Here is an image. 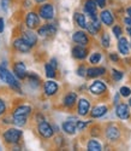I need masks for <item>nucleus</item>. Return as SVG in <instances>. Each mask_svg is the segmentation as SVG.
<instances>
[{
    "mask_svg": "<svg viewBox=\"0 0 131 151\" xmlns=\"http://www.w3.org/2000/svg\"><path fill=\"white\" fill-rule=\"evenodd\" d=\"M129 105L131 106V96H130V99H129Z\"/></svg>",
    "mask_w": 131,
    "mask_h": 151,
    "instance_id": "obj_49",
    "label": "nucleus"
},
{
    "mask_svg": "<svg viewBox=\"0 0 131 151\" xmlns=\"http://www.w3.org/2000/svg\"><path fill=\"white\" fill-rule=\"evenodd\" d=\"M87 149L90 150V151H101L102 145L96 139H89V142L87 143Z\"/></svg>",
    "mask_w": 131,
    "mask_h": 151,
    "instance_id": "obj_29",
    "label": "nucleus"
},
{
    "mask_svg": "<svg viewBox=\"0 0 131 151\" xmlns=\"http://www.w3.org/2000/svg\"><path fill=\"white\" fill-rule=\"evenodd\" d=\"M76 120L73 119L72 121L71 120H68V121H65V122H63V126H61V128H63V131L66 133V134H69V135H73L76 132H77V127H76Z\"/></svg>",
    "mask_w": 131,
    "mask_h": 151,
    "instance_id": "obj_22",
    "label": "nucleus"
},
{
    "mask_svg": "<svg viewBox=\"0 0 131 151\" xmlns=\"http://www.w3.org/2000/svg\"><path fill=\"white\" fill-rule=\"evenodd\" d=\"M105 134H106L107 139L111 142H117L120 138V131L114 124H110L106 128V131H105Z\"/></svg>",
    "mask_w": 131,
    "mask_h": 151,
    "instance_id": "obj_16",
    "label": "nucleus"
},
{
    "mask_svg": "<svg viewBox=\"0 0 131 151\" xmlns=\"http://www.w3.org/2000/svg\"><path fill=\"white\" fill-rule=\"evenodd\" d=\"M0 80L1 82H4L5 85H7L10 87V90H12L16 93L22 94V85L19 82V80L16 78V75L14 74V71H10V69L7 68V63L3 62L0 63Z\"/></svg>",
    "mask_w": 131,
    "mask_h": 151,
    "instance_id": "obj_1",
    "label": "nucleus"
},
{
    "mask_svg": "<svg viewBox=\"0 0 131 151\" xmlns=\"http://www.w3.org/2000/svg\"><path fill=\"white\" fill-rule=\"evenodd\" d=\"M126 15H127L129 17H131V6H129V7L126 9Z\"/></svg>",
    "mask_w": 131,
    "mask_h": 151,
    "instance_id": "obj_46",
    "label": "nucleus"
},
{
    "mask_svg": "<svg viewBox=\"0 0 131 151\" xmlns=\"http://www.w3.org/2000/svg\"><path fill=\"white\" fill-rule=\"evenodd\" d=\"M101 45L103 48H108L111 46V37L107 33H102L101 35Z\"/></svg>",
    "mask_w": 131,
    "mask_h": 151,
    "instance_id": "obj_31",
    "label": "nucleus"
},
{
    "mask_svg": "<svg viewBox=\"0 0 131 151\" xmlns=\"http://www.w3.org/2000/svg\"><path fill=\"white\" fill-rule=\"evenodd\" d=\"M107 91V86L103 81L101 80H95L93 83L89 86V92L94 96H100L103 94L105 92Z\"/></svg>",
    "mask_w": 131,
    "mask_h": 151,
    "instance_id": "obj_12",
    "label": "nucleus"
},
{
    "mask_svg": "<svg viewBox=\"0 0 131 151\" xmlns=\"http://www.w3.org/2000/svg\"><path fill=\"white\" fill-rule=\"evenodd\" d=\"M72 40L77 45H82V46H88L89 44V36L83 30H77L72 35Z\"/></svg>",
    "mask_w": 131,
    "mask_h": 151,
    "instance_id": "obj_15",
    "label": "nucleus"
},
{
    "mask_svg": "<svg viewBox=\"0 0 131 151\" xmlns=\"http://www.w3.org/2000/svg\"><path fill=\"white\" fill-rule=\"evenodd\" d=\"M119 94L122 97H124V98H129L131 96V88L129 86H123V87L119 88Z\"/></svg>",
    "mask_w": 131,
    "mask_h": 151,
    "instance_id": "obj_34",
    "label": "nucleus"
},
{
    "mask_svg": "<svg viewBox=\"0 0 131 151\" xmlns=\"http://www.w3.org/2000/svg\"><path fill=\"white\" fill-rule=\"evenodd\" d=\"M123 76H124L123 71L117 70V69H112V78L114 81H120L123 79Z\"/></svg>",
    "mask_w": 131,
    "mask_h": 151,
    "instance_id": "obj_35",
    "label": "nucleus"
},
{
    "mask_svg": "<svg viewBox=\"0 0 131 151\" xmlns=\"http://www.w3.org/2000/svg\"><path fill=\"white\" fill-rule=\"evenodd\" d=\"M34 1H35L36 4H43V3L46 1V0H34Z\"/></svg>",
    "mask_w": 131,
    "mask_h": 151,
    "instance_id": "obj_47",
    "label": "nucleus"
},
{
    "mask_svg": "<svg viewBox=\"0 0 131 151\" xmlns=\"http://www.w3.org/2000/svg\"><path fill=\"white\" fill-rule=\"evenodd\" d=\"M36 131H37L38 135L41 138H43V139H51V138L54 135V128L52 127L46 120L37 123Z\"/></svg>",
    "mask_w": 131,
    "mask_h": 151,
    "instance_id": "obj_5",
    "label": "nucleus"
},
{
    "mask_svg": "<svg viewBox=\"0 0 131 151\" xmlns=\"http://www.w3.org/2000/svg\"><path fill=\"white\" fill-rule=\"evenodd\" d=\"M117 46H118V51H119L120 55H123V56H127L129 55V52H130V44H129L126 37H124V36L119 37V39H118Z\"/></svg>",
    "mask_w": 131,
    "mask_h": 151,
    "instance_id": "obj_21",
    "label": "nucleus"
},
{
    "mask_svg": "<svg viewBox=\"0 0 131 151\" xmlns=\"http://www.w3.org/2000/svg\"><path fill=\"white\" fill-rule=\"evenodd\" d=\"M72 57L78 59V60H83L88 57V50L85 46H82V45H77L72 48Z\"/></svg>",
    "mask_w": 131,
    "mask_h": 151,
    "instance_id": "obj_17",
    "label": "nucleus"
},
{
    "mask_svg": "<svg viewBox=\"0 0 131 151\" xmlns=\"http://www.w3.org/2000/svg\"><path fill=\"white\" fill-rule=\"evenodd\" d=\"M110 58H111V60H113V62H118V60H119V56H118L117 53H114V52L110 53Z\"/></svg>",
    "mask_w": 131,
    "mask_h": 151,
    "instance_id": "obj_43",
    "label": "nucleus"
},
{
    "mask_svg": "<svg viewBox=\"0 0 131 151\" xmlns=\"http://www.w3.org/2000/svg\"><path fill=\"white\" fill-rule=\"evenodd\" d=\"M5 30V19L4 17L0 16V34H3Z\"/></svg>",
    "mask_w": 131,
    "mask_h": 151,
    "instance_id": "obj_41",
    "label": "nucleus"
},
{
    "mask_svg": "<svg viewBox=\"0 0 131 151\" xmlns=\"http://www.w3.org/2000/svg\"><path fill=\"white\" fill-rule=\"evenodd\" d=\"M77 75H78V76H81V78L87 76V68L84 65H81L80 68L77 69Z\"/></svg>",
    "mask_w": 131,
    "mask_h": 151,
    "instance_id": "obj_39",
    "label": "nucleus"
},
{
    "mask_svg": "<svg viewBox=\"0 0 131 151\" xmlns=\"http://www.w3.org/2000/svg\"><path fill=\"white\" fill-rule=\"evenodd\" d=\"M102 56L100 52H94V53H91L90 57H89V62H90V64H93V65H96L98 63H100Z\"/></svg>",
    "mask_w": 131,
    "mask_h": 151,
    "instance_id": "obj_32",
    "label": "nucleus"
},
{
    "mask_svg": "<svg viewBox=\"0 0 131 151\" xmlns=\"http://www.w3.org/2000/svg\"><path fill=\"white\" fill-rule=\"evenodd\" d=\"M105 74H106V69L103 67H90L87 69V78L89 79H95Z\"/></svg>",
    "mask_w": 131,
    "mask_h": 151,
    "instance_id": "obj_20",
    "label": "nucleus"
},
{
    "mask_svg": "<svg viewBox=\"0 0 131 151\" xmlns=\"http://www.w3.org/2000/svg\"><path fill=\"white\" fill-rule=\"evenodd\" d=\"M25 80L28 81L29 86L34 87V88L38 87V86H40V83H41V79H40V76H38V75H37L36 73H34V71L28 73V76H27V79H25Z\"/></svg>",
    "mask_w": 131,
    "mask_h": 151,
    "instance_id": "obj_25",
    "label": "nucleus"
},
{
    "mask_svg": "<svg viewBox=\"0 0 131 151\" xmlns=\"http://www.w3.org/2000/svg\"><path fill=\"white\" fill-rule=\"evenodd\" d=\"M24 24L27 29H37L41 24V17L36 11H29L25 14L24 17Z\"/></svg>",
    "mask_w": 131,
    "mask_h": 151,
    "instance_id": "obj_3",
    "label": "nucleus"
},
{
    "mask_svg": "<svg viewBox=\"0 0 131 151\" xmlns=\"http://www.w3.org/2000/svg\"><path fill=\"white\" fill-rule=\"evenodd\" d=\"M90 123V121H77L76 122V127H77V131H80V132H82V131H84L85 129V127Z\"/></svg>",
    "mask_w": 131,
    "mask_h": 151,
    "instance_id": "obj_36",
    "label": "nucleus"
},
{
    "mask_svg": "<svg viewBox=\"0 0 131 151\" xmlns=\"http://www.w3.org/2000/svg\"><path fill=\"white\" fill-rule=\"evenodd\" d=\"M7 109H9V106L6 103V99L0 96V117L7 114Z\"/></svg>",
    "mask_w": 131,
    "mask_h": 151,
    "instance_id": "obj_30",
    "label": "nucleus"
},
{
    "mask_svg": "<svg viewBox=\"0 0 131 151\" xmlns=\"http://www.w3.org/2000/svg\"><path fill=\"white\" fill-rule=\"evenodd\" d=\"M126 32H127V34H129V36L131 37V27H126Z\"/></svg>",
    "mask_w": 131,
    "mask_h": 151,
    "instance_id": "obj_48",
    "label": "nucleus"
},
{
    "mask_svg": "<svg viewBox=\"0 0 131 151\" xmlns=\"http://www.w3.org/2000/svg\"><path fill=\"white\" fill-rule=\"evenodd\" d=\"M12 71H14V74L16 75V78L19 81H24L28 76L27 67H25L24 62H22V60H15L12 63Z\"/></svg>",
    "mask_w": 131,
    "mask_h": 151,
    "instance_id": "obj_6",
    "label": "nucleus"
},
{
    "mask_svg": "<svg viewBox=\"0 0 131 151\" xmlns=\"http://www.w3.org/2000/svg\"><path fill=\"white\" fill-rule=\"evenodd\" d=\"M36 33L38 36L41 37H48V36H52L57 33V26L54 23H46V24H42L37 29H36Z\"/></svg>",
    "mask_w": 131,
    "mask_h": 151,
    "instance_id": "obj_7",
    "label": "nucleus"
},
{
    "mask_svg": "<svg viewBox=\"0 0 131 151\" xmlns=\"http://www.w3.org/2000/svg\"><path fill=\"white\" fill-rule=\"evenodd\" d=\"M34 121H36L37 123L42 122V121H45V117H43V115L41 114V112H36L35 116H34Z\"/></svg>",
    "mask_w": 131,
    "mask_h": 151,
    "instance_id": "obj_40",
    "label": "nucleus"
},
{
    "mask_svg": "<svg viewBox=\"0 0 131 151\" xmlns=\"http://www.w3.org/2000/svg\"><path fill=\"white\" fill-rule=\"evenodd\" d=\"M130 48H131V42H130Z\"/></svg>",
    "mask_w": 131,
    "mask_h": 151,
    "instance_id": "obj_50",
    "label": "nucleus"
},
{
    "mask_svg": "<svg viewBox=\"0 0 131 151\" xmlns=\"http://www.w3.org/2000/svg\"><path fill=\"white\" fill-rule=\"evenodd\" d=\"M59 91V85L53 81L52 79H48L45 83H43V93L47 96V97H53L58 93Z\"/></svg>",
    "mask_w": 131,
    "mask_h": 151,
    "instance_id": "obj_13",
    "label": "nucleus"
},
{
    "mask_svg": "<svg viewBox=\"0 0 131 151\" xmlns=\"http://www.w3.org/2000/svg\"><path fill=\"white\" fill-rule=\"evenodd\" d=\"M124 24H125V26L126 27H131V17H125L124 18Z\"/></svg>",
    "mask_w": 131,
    "mask_h": 151,
    "instance_id": "obj_44",
    "label": "nucleus"
},
{
    "mask_svg": "<svg viewBox=\"0 0 131 151\" xmlns=\"http://www.w3.org/2000/svg\"><path fill=\"white\" fill-rule=\"evenodd\" d=\"M37 14L40 15L41 19L43 21H52L54 18V6L51 3H43L42 5L38 6Z\"/></svg>",
    "mask_w": 131,
    "mask_h": 151,
    "instance_id": "obj_4",
    "label": "nucleus"
},
{
    "mask_svg": "<svg viewBox=\"0 0 131 151\" xmlns=\"http://www.w3.org/2000/svg\"><path fill=\"white\" fill-rule=\"evenodd\" d=\"M12 48L18 53H29L31 51V47L25 42L21 36L15 37V39L12 40Z\"/></svg>",
    "mask_w": 131,
    "mask_h": 151,
    "instance_id": "obj_8",
    "label": "nucleus"
},
{
    "mask_svg": "<svg viewBox=\"0 0 131 151\" xmlns=\"http://www.w3.org/2000/svg\"><path fill=\"white\" fill-rule=\"evenodd\" d=\"M21 37L27 42L31 48H34L37 45V33H34L33 29H27V30H23L21 34Z\"/></svg>",
    "mask_w": 131,
    "mask_h": 151,
    "instance_id": "obj_9",
    "label": "nucleus"
},
{
    "mask_svg": "<svg viewBox=\"0 0 131 151\" xmlns=\"http://www.w3.org/2000/svg\"><path fill=\"white\" fill-rule=\"evenodd\" d=\"M75 22H76V24L80 28L85 29V27H87V19H85V16L83 14H81V12H76V14H75Z\"/></svg>",
    "mask_w": 131,
    "mask_h": 151,
    "instance_id": "obj_27",
    "label": "nucleus"
},
{
    "mask_svg": "<svg viewBox=\"0 0 131 151\" xmlns=\"http://www.w3.org/2000/svg\"><path fill=\"white\" fill-rule=\"evenodd\" d=\"M77 114L82 117L90 114V102L87 98H80L77 100Z\"/></svg>",
    "mask_w": 131,
    "mask_h": 151,
    "instance_id": "obj_11",
    "label": "nucleus"
},
{
    "mask_svg": "<svg viewBox=\"0 0 131 151\" xmlns=\"http://www.w3.org/2000/svg\"><path fill=\"white\" fill-rule=\"evenodd\" d=\"M112 32H113V34H114V36L117 37V39H119V37H122L123 30H122V28H120L119 26H113Z\"/></svg>",
    "mask_w": 131,
    "mask_h": 151,
    "instance_id": "obj_38",
    "label": "nucleus"
},
{
    "mask_svg": "<svg viewBox=\"0 0 131 151\" xmlns=\"http://www.w3.org/2000/svg\"><path fill=\"white\" fill-rule=\"evenodd\" d=\"M12 115H23V116H30L33 114V106L30 104H23V103H19L17 104L14 109L11 111Z\"/></svg>",
    "mask_w": 131,
    "mask_h": 151,
    "instance_id": "obj_10",
    "label": "nucleus"
},
{
    "mask_svg": "<svg viewBox=\"0 0 131 151\" xmlns=\"http://www.w3.org/2000/svg\"><path fill=\"white\" fill-rule=\"evenodd\" d=\"M10 6H11V0H1V1H0V7H1V10L4 12H7Z\"/></svg>",
    "mask_w": 131,
    "mask_h": 151,
    "instance_id": "obj_37",
    "label": "nucleus"
},
{
    "mask_svg": "<svg viewBox=\"0 0 131 151\" xmlns=\"http://www.w3.org/2000/svg\"><path fill=\"white\" fill-rule=\"evenodd\" d=\"M100 19L105 26H107V27H111L114 24V16L110 10H102L100 12Z\"/></svg>",
    "mask_w": 131,
    "mask_h": 151,
    "instance_id": "obj_18",
    "label": "nucleus"
},
{
    "mask_svg": "<svg viewBox=\"0 0 131 151\" xmlns=\"http://www.w3.org/2000/svg\"><path fill=\"white\" fill-rule=\"evenodd\" d=\"M84 11L89 15V17H93L98 15V5L95 0H85L84 3Z\"/></svg>",
    "mask_w": 131,
    "mask_h": 151,
    "instance_id": "obj_23",
    "label": "nucleus"
},
{
    "mask_svg": "<svg viewBox=\"0 0 131 151\" xmlns=\"http://www.w3.org/2000/svg\"><path fill=\"white\" fill-rule=\"evenodd\" d=\"M95 3L98 5V7H100V9L106 7V0H95Z\"/></svg>",
    "mask_w": 131,
    "mask_h": 151,
    "instance_id": "obj_42",
    "label": "nucleus"
},
{
    "mask_svg": "<svg viewBox=\"0 0 131 151\" xmlns=\"http://www.w3.org/2000/svg\"><path fill=\"white\" fill-rule=\"evenodd\" d=\"M1 138H3V142L7 147H14L16 145H19L22 138H23V131L19 127H9L3 131L1 133Z\"/></svg>",
    "mask_w": 131,
    "mask_h": 151,
    "instance_id": "obj_2",
    "label": "nucleus"
},
{
    "mask_svg": "<svg viewBox=\"0 0 131 151\" xmlns=\"http://www.w3.org/2000/svg\"><path fill=\"white\" fill-rule=\"evenodd\" d=\"M76 103H77V94L75 92H69L66 96L64 97V99H63L64 106L69 108V109H71Z\"/></svg>",
    "mask_w": 131,
    "mask_h": 151,
    "instance_id": "obj_24",
    "label": "nucleus"
},
{
    "mask_svg": "<svg viewBox=\"0 0 131 151\" xmlns=\"http://www.w3.org/2000/svg\"><path fill=\"white\" fill-rule=\"evenodd\" d=\"M28 116H23V115H12V121H14V126L19 128H23L24 126L28 124Z\"/></svg>",
    "mask_w": 131,
    "mask_h": 151,
    "instance_id": "obj_26",
    "label": "nucleus"
},
{
    "mask_svg": "<svg viewBox=\"0 0 131 151\" xmlns=\"http://www.w3.org/2000/svg\"><path fill=\"white\" fill-rule=\"evenodd\" d=\"M45 73H46V76L48 79H54L57 76V68H54L51 63H46L45 64Z\"/></svg>",
    "mask_w": 131,
    "mask_h": 151,
    "instance_id": "obj_28",
    "label": "nucleus"
},
{
    "mask_svg": "<svg viewBox=\"0 0 131 151\" xmlns=\"http://www.w3.org/2000/svg\"><path fill=\"white\" fill-rule=\"evenodd\" d=\"M24 6L25 7H31V1L30 0H24Z\"/></svg>",
    "mask_w": 131,
    "mask_h": 151,
    "instance_id": "obj_45",
    "label": "nucleus"
},
{
    "mask_svg": "<svg viewBox=\"0 0 131 151\" xmlns=\"http://www.w3.org/2000/svg\"><path fill=\"white\" fill-rule=\"evenodd\" d=\"M85 29L88 30V33H89L90 35H96V34L99 33V30L95 28V26L93 24V22H91V21L87 22V27H85Z\"/></svg>",
    "mask_w": 131,
    "mask_h": 151,
    "instance_id": "obj_33",
    "label": "nucleus"
},
{
    "mask_svg": "<svg viewBox=\"0 0 131 151\" xmlns=\"http://www.w3.org/2000/svg\"><path fill=\"white\" fill-rule=\"evenodd\" d=\"M130 105L125 103H120L115 105V115L120 120H127L130 117Z\"/></svg>",
    "mask_w": 131,
    "mask_h": 151,
    "instance_id": "obj_14",
    "label": "nucleus"
},
{
    "mask_svg": "<svg viewBox=\"0 0 131 151\" xmlns=\"http://www.w3.org/2000/svg\"><path fill=\"white\" fill-rule=\"evenodd\" d=\"M107 111H108V106L107 105H96L94 106L93 109L90 110V116L93 117V119H100L102 116H105L107 114Z\"/></svg>",
    "mask_w": 131,
    "mask_h": 151,
    "instance_id": "obj_19",
    "label": "nucleus"
}]
</instances>
